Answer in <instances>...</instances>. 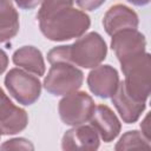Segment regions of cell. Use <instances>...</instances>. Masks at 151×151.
Instances as JSON below:
<instances>
[{
    "instance_id": "1",
    "label": "cell",
    "mask_w": 151,
    "mask_h": 151,
    "mask_svg": "<svg viewBox=\"0 0 151 151\" xmlns=\"http://www.w3.org/2000/svg\"><path fill=\"white\" fill-rule=\"evenodd\" d=\"M107 46L104 39L96 32L78 38L72 45L53 47L47 53L50 64L68 63L84 68L98 66L106 57Z\"/></svg>"
},
{
    "instance_id": "2",
    "label": "cell",
    "mask_w": 151,
    "mask_h": 151,
    "mask_svg": "<svg viewBox=\"0 0 151 151\" xmlns=\"http://www.w3.org/2000/svg\"><path fill=\"white\" fill-rule=\"evenodd\" d=\"M38 21L41 33L52 41L81 37L91 25L90 17L73 7L63 8Z\"/></svg>"
},
{
    "instance_id": "3",
    "label": "cell",
    "mask_w": 151,
    "mask_h": 151,
    "mask_svg": "<svg viewBox=\"0 0 151 151\" xmlns=\"http://www.w3.org/2000/svg\"><path fill=\"white\" fill-rule=\"evenodd\" d=\"M122 71L125 76L123 81L126 92L138 101H146L151 87V57L144 53L138 59L123 65Z\"/></svg>"
},
{
    "instance_id": "4",
    "label": "cell",
    "mask_w": 151,
    "mask_h": 151,
    "mask_svg": "<svg viewBox=\"0 0 151 151\" xmlns=\"http://www.w3.org/2000/svg\"><path fill=\"white\" fill-rule=\"evenodd\" d=\"M51 65L44 80L47 92L53 96H66L80 88L84 74L79 68L68 63H54Z\"/></svg>"
},
{
    "instance_id": "5",
    "label": "cell",
    "mask_w": 151,
    "mask_h": 151,
    "mask_svg": "<svg viewBox=\"0 0 151 151\" xmlns=\"http://www.w3.org/2000/svg\"><path fill=\"white\" fill-rule=\"evenodd\" d=\"M5 85L9 94L22 105H32L41 93V83L29 72L12 68L5 77Z\"/></svg>"
},
{
    "instance_id": "6",
    "label": "cell",
    "mask_w": 151,
    "mask_h": 151,
    "mask_svg": "<svg viewBox=\"0 0 151 151\" xmlns=\"http://www.w3.org/2000/svg\"><path fill=\"white\" fill-rule=\"evenodd\" d=\"M96 105L86 92H72L66 94L58 106L60 119L64 124L77 126L90 120Z\"/></svg>"
},
{
    "instance_id": "7",
    "label": "cell",
    "mask_w": 151,
    "mask_h": 151,
    "mask_svg": "<svg viewBox=\"0 0 151 151\" xmlns=\"http://www.w3.org/2000/svg\"><path fill=\"white\" fill-rule=\"evenodd\" d=\"M145 37L137 29H124L112 35L111 47L120 66L126 65L145 53Z\"/></svg>"
},
{
    "instance_id": "8",
    "label": "cell",
    "mask_w": 151,
    "mask_h": 151,
    "mask_svg": "<svg viewBox=\"0 0 151 151\" xmlns=\"http://www.w3.org/2000/svg\"><path fill=\"white\" fill-rule=\"evenodd\" d=\"M27 123L26 111L15 106L0 88V134H15L22 131Z\"/></svg>"
},
{
    "instance_id": "9",
    "label": "cell",
    "mask_w": 151,
    "mask_h": 151,
    "mask_svg": "<svg viewBox=\"0 0 151 151\" xmlns=\"http://www.w3.org/2000/svg\"><path fill=\"white\" fill-rule=\"evenodd\" d=\"M87 85L97 97L110 98L119 85L118 72L110 65H98L88 73Z\"/></svg>"
},
{
    "instance_id": "10",
    "label": "cell",
    "mask_w": 151,
    "mask_h": 151,
    "mask_svg": "<svg viewBox=\"0 0 151 151\" xmlns=\"http://www.w3.org/2000/svg\"><path fill=\"white\" fill-rule=\"evenodd\" d=\"M90 123L105 143H110L116 139L122 127L117 116L106 105H98L94 107Z\"/></svg>"
},
{
    "instance_id": "11",
    "label": "cell",
    "mask_w": 151,
    "mask_h": 151,
    "mask_svg": "<svg viewBox=\"0 0 151 151\" xmlns=\"http://www.w3.org/2000/svg\"><path fill=\"white\" fill-rule=\"evenodd\" d=\"M138 22L139 20L136 12L120 4L110 7L103 19L104 28L111 37L124 29H137Z\"/></svg>"
},
{
    "instance_id": "12",
    "label": "cell",
    "mask_w": 151,
    "mask_h": 151,
    "mask_svg": "<svg viewBox=\"0 0 151 151\" xmlns=\"http://www.w3.org/2000/svg\"><path fill=\"white\" fill-rule=\"evenodd\" d=\"M61 147L64 150H97L99 136L91 125H77L63 136Z\"/></svg>"
},
{
    "instance_id": "13",
    "label": "cell",
    "mask_w": 151,
    "mask_h": 151,
    "mask_svg": "<svg viewBox=\"0 0 151 151\" xmlns=\"http://www.w3.org/2000/svg\"><path fill=\"white\" fill-rule=\"evenodd\" d=\"M112 103L117 109L120 118L126 124L137 122L146 106L145 101H138L126 92L123 81H119L116 92L112 94Z\"/></svg>"
},
{
    "instance_id": "14",
    "label": "cell",
    "mask_w": 151,
    "mask_h": 151,
    "mask_svg": "<svg viewBox=\"0 0 151 151\" xmlns=\"http://www.w3.org/2000/svg\"><path fill=\"white\" fill-rule=\"evenodd\" d=\"M13 63L22 67L25 71L33 73L38 77L45 73V63L41 52L34 46H22L17 50L12 57Z\"/></svg>"
},
{
    "instance_id": "15",
    "label": "cell",
    "mask_w": 151,
    "mask_h": 151,
    "mask_svg": "<svg viewBox=\"0 0 151 151\" xmlns=\"http://www.w3.org/2000/svg\"><path fill=\"white\" fill-rule=\"evenodd\" d=\"M19 31V14L11 0H0V42L14 38Z\"/></svg>"
},
{
    "instance_id": "16",
    "label": "cell",
    "mask_w": 151,
    "mask_h": 151,
    "mask_svg": "<svg viewBox=\"0 0 151 151\" xmlns=\"http://www.w3.org/2000/svg\"><path fill=\"white\" fill-rule=\"evenodd\" d=\"M116 150H131V149H142V150H150V140L144 137L142 132H138L136 130L127 131L122 136L119 142L117 143Z\"/></svg>"
},
{
    "instance_id": "17",
    "label": "cell",
    "mask_w": 151,
    "mask_h": 151,
    "mask_svg": "<svg viewBox=\"0 0 151 151\" xmlns=\"http://www.w3.org/2000/svg\"><path fill=\"white\" fill-rule=\"evenodd\" d=\"M72 5H73V0H42L37 18L38 20L44 19L63 8L72 7Z\"/></svg>"
},
{
    "instance_id": "18",
    "label": "cell",
    "mask_w": 151,
    "mask_h": 151,
    "mask_svg": "<svg viewBox=\"0 0 151 151\" xmlns=\"http://www.w3.org/2000/svg\"><path fill=\"white\" fill-rule=\"evenodd\" d=\"M1 150H33V144L25 138H14L6 140L1 146Z\"/></svg>"
},
{
    "instance_id": "19",
    "label": "cell",
    "mask_w": 151,
    "mask_h": 151,
    "mask_svg": "<svg viewBox=\"0 0 151 151\" xmlns=\"http://www.w3.org/2000/svg\"><path fill=\"white\" fill-rule=\"evenodd\" d=\"M76 1L81 9L93 11V9H97L99 6H101L105 0H76Z\"/></svg>"
},
{
    "instance_id": "20",
    "label": "cell",
    "mask_w": 151,
    "mask_h": 151,
    "mask_svg": "<svg viewBox=\"0 0 151 151\" xmlns=\"http://www.w3.org/2000/svg\"><path fill=\"white\" fill-rule=\"evenodd\" d=\"M41 0H14V2L22 9H32L38 6Z\"/></svg>"
},
{
    "instance_id": "21",
    "label": "cell",
    "mask_w": 151,
    "mask_h": 151,
    "mask_svg": "<svg viewBox=\"0 0 151 151\" xmlns=\"http://www.w3.org/2000/svg\"><path fill=\"white\" fill-rule=\"evenodd\" d=\"M140 127H142V133L144 134V137L146 138V139H151V130H150V114L147 113L146 114V117L144 118V120L142 122V124H140Z\"/></svg>"
},
{
    "instance_id": "22",
    "label": "cell",
    "mask_w": 151,
    "mask_h": 151,
    "mask_svg": "<svg viewBox=\"0 0 151 151\" xmlns=\"http://www.w3.org/2000/svg\"><path fill=\"white\" fill-rule=\"evenodd\" d=\"M8 66V57L7 54L0 48V74H2Z\"/></svg>"
},
{
    "instance_id": "23",
    "label": "cell",
    "mask_w": 151,
    "mask_h": 151,
    "mask_svg": "<svg viewBox=\"0 0 151 151\" xmlns=\"http://www.w3.org/2000/svg\"><path fill=\"white\" fill-rule=\"evenodd\" d=\"M127 1L133 4V5H136V6H144V5L150 2V0H127Z\"/></svg>"
},
{
    "instance_id": "24",
    "label": "cell",
    "mask_w": 151,
    "mask_h": 151,
    "mask_svg": "<svg viewBox=\"0 0 151 151\" xmlns=\"http://www.w3.org/2000/svg\"><path fill=\"white\" fill-rule=\"evenodd\" d=\"M0 136H1V134H0Z\"/></svg>"
}]
</instances>
